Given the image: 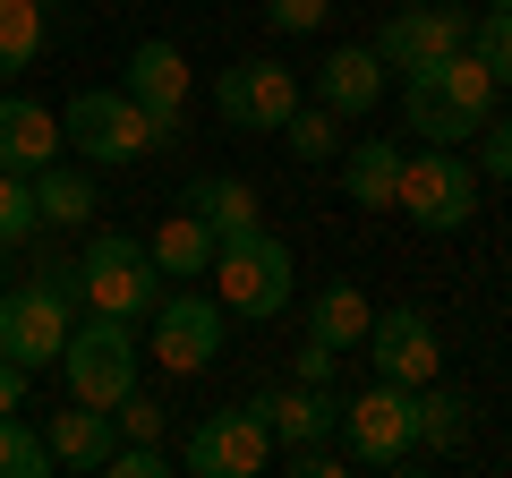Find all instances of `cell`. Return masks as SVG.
Wrapping results in <instances>:
<instances>
[{
	"label": "cell",
	"mask_w": 512,
	"mask_h": 478,
	"mask_svg": "<svg viewBox=\"0 0 512 478\" xmlns=\"http://www.w3.org/2000/svg\"><path fill=\"white\" fill-rule=\"evenodd\" d=\"M402 120L427 146H470L495 120V69L478 52H453V60H436V69L402 77Z\"/></svg>",
	"instance_id": "cell-1"
},
{
	"label": "cell",
	"mask_w": 512,
	"mask_h": 478,
	"mask_svg": "<svg viewBox=\"0 0 512 478\" xmlns=\"http://www.w3.org/2000/svg\"><path fill=\"white\" fill-rule=\"evenodd\" d=\"M60 376H69V402H94V410L137 393V325L103 316V308H77L69 342H60Z\"/></svg>",
	"instance_id": "cell-2"
},
{
	"label": "cell",
	"mask_w": 512,
	"mask_h": 478,
	"mask_svg": "<svg viewBox=\"0 0 512 478\" xmlns=\"http://www.w3.org/2000/svg\"><path fill=\"white\" fill-rule=\"evenodd\" d=\"M60 146H77L86 163H146L154 146H163V129H154V111L137 103V94H111V86H94V94H77L69 111H60Z\"/></svg>",
	"instance_id": "cell-3"
},
{
	"label": "cell",
	"mask_w": 512,
	"mask_h": 478,
	"mask_svg": "<svg viewBox=\"0 0 512 478\" xmlns=\"http://www.w3.org/2000/svg\"><path fill=\"white\" fill-rule=\"evenodd\" d=\"M214 274H222V308L248 316V325H265V316L291 308V248H282L265 222L222 239V248H214Z\"/></svg>",
	"instance_id": "cell-4"
},
{
	"label": "cell",
	"mask_w": 512,
	"mask_h": 478,
	"mask_svg": "<svg viewBox=\"0 0 512 478\" xmlns=\"http://www.w3.org/2000/svg\"><path fill=\"white\" fill-rule=\"evenodd\" d=\"M393 214H410L419 231H461L478 214V163L453 146L402 154V188H393Z\"/></svg>",
	"instance_id": "cell-5"
},
{
	"label": "cell",
	"mask_w": 512,
	"mask_h": 478,
	"mask_svg": "<svg viewBox=\"0 0 512 478\" xmlns=\"http://www.w3.org/2000/svg\"><path fill=\"white\" fill-rule=\"evenodd\" d=\"M77 325V291H60V282H9L0 291V350L18 359L26 376L35 368H60V342H69Z\"/></svg>",
	"instance_id": "cell-6"
},
{
	"label": "cell",
	"mask_w": 512,
	"mask_h": 478,
	"mask_svg": "<svg viewBox=\"0 0 512 478\" xmlns=\"http://www.w3.org/2000/svg\"><path fill=\"white\" fill-rule=\"evenodd\" d=\"M77 291H86V308L103 316H154V257H146V239H128V231H94L86 239V257H77Z\"/></svg>",
	"instance_id": "cell-7"
},
{
	"label": "cell",
	"mask_w": 512,
	"mask_h": 478,
	"mask_svg": "<svg viewBox=\"0 0 512 478\" xmlns=\"http://www.w3.org/2000/svg\"><path fill=\"white\" fill-rule=\"evenodd\" d=\"M453 52H470V9H461V0H410V9H393L384 35H376L384 77H419V69H436V60H453Z\"/></svg>",
	"instance_id": "cell-8"
},
{
	"label": "cell",
	"mask_w": 512,
	"mask_h": 478,
	"mask_svg": "<svg viewBox=\"0 0 512 478\" xmlns=\"http://www.w3.org/2000/svg\"><path fill=\"white\" fill-rule=\"evenodd\" d=\"M333 436H342V453H350V461H367V470H402V461L419 453V436H410V385L376 376L367 393H350Z\"/></svg>",
	"instance_id": "cell-9"
},
{
	"label": "cell",
	"mask_w": 512,
	"mask_h": 478,
	"mask_svg": "<svg viewBox=\"0 0 512 478\" xmlns=\"http://www.w3.org/2000/svg\"><path fill=\"white\" fill-rule=\"evenodd\" d=\"M274 461V419H265V393L239 410H214V419H197V436H188V470L197 478H256Z\"/></svg>",
	"instance_id": "cell-10"
},
{
	"label": "cell",
	"mask_w": 512,
	"mask_h": 478,
	"mask_svg": "<svg viewBox=\"0 0 512 478\" xmlns=\"http://www.w3.org/2000/svg\"><path fill=\"white\" fill-rule=\"evenodd\" d=\"M214 111L231 129H256V137H282V120L299 111V77L282 60H239V69L214 77Z\"/></svg>",
	"instance_id": "cell-11"
},
{
	"label": "cell",
	"mask_w": 512,
	"mask_h": 478,
	"mask_svg": "<svg viewBox=\"0 0 512 478\" xmlns=\"http://www.w3.org/2000/svg\"><path fill=\"white\" fill-rule=\"evenodd\" d=\"M214 350H222V299H205V291L154 299V359H163L171 376L214 368Z\"/></svg>",
	"instance_id": "cell-12"
},
{
	"label": "cell",
	"mask_w": 512,
	"mask_h": 478,
	"mask_svg": "<svg viewBox=\"0 0 512 478\" xmlns=\"http://www.w3.org/2000/svg\"><path fill=\"white\" fill-rule=\"evenodd\" d=\"M367 359H376V376H393V385H427V376L444 368V342L436 325H427V308H376V325H367Z\"/></svg>",
	"instance_id": "cell-13"
},
{
	"label": "cell",
	"mask_w": 512,
	"mask_h": 478,
	"mask_svg": "<svg viewBox=\"0 0 512 478\" xmlns=\"http://www.w3.org/2000/svg\"><path fill=\"white\" fill-rule=\"evenodd\" d=\"M128 94L154 111V129H180V111H188V52L180 43H163V35H146L137 52H128Z\"/></svg>",
	"instance_id": "cell-14"
},
{
	"label": "cell",
	"mask_w": 512,
	"mask_h": 478,
	"mask_svg": "<svg viewBox=\"0 0 512 478\" xmlns=\"http://www.w3.org/2000/svg\"><path fill=\"white\" fill-rule=\"evenodd\" d=\"M316 103H325L333 120H367V111L384 103V60H376V43H342V52L316 69Z\"/></svg>",
	"instance_id": "cell-15"
},
{
	"label": "cell",
	"mask_w": 512,
	"mask_h": 478,
	"mask_svg": "<svg viewBox=\"0 0 512 478\" xmlns=\"http://www.w3.org/2000/svg\"><path fill=\"white\" fill-rule=\"evenodd\" d=\"M43 163H60V111L0 94V171H43Z\"/></svg>",
	"instance_id": "cell-16"
},
{
	"label": "cell",
	"mask_w": 512,
	"mask_h": 478,
	"mask_svg": "<svg viewBox=\"0 0 512 478\" xmlns=\"http://www.w3.org/2000/svg\"><path fill=\"white\" fill-rule=\"evenodd\" d=\"M43 444H52V470H103V453L120 444V427H111V410L69 402L52 427H43Z\"/></svg>",
	"instance_id": "cell-17"
},
{
	"label": "cell",
	"mask_w": 512,
	"mask_h": 478,
	"mask_svg": "<svg viewBox=\"0 0 512 478\" xmlns=\"http://www.w3.org/2000/svg\"><path fill=\"white\" fill-rule=\"evenodd\" d=\"M214 248H222V239L205 231V214H163L146 257H154V274H171V282H205V274H214Z\"/></svg>",
	"instance_id": "cell-18"
},
{
	"label": "cell",
	"mask_w": 512,
	"mask_h": 478,
	"mask_svg": "<svg viewBox=\"0 0 512 478\" xmlns=\"http://www.w3.org/2000/svg\"><path fill=\"white\" fill-rule=\"evenodd\" d=\"M470 393H453V385H410V436H419V453H453V444H470Z\"/></svg>",
	"instance_id": "cell-19"
},
{
	"label": "cell",
	"mask_w": 512,
	"mask_h": 478,
	"mask_svg": "<svg viewBox=\"0 0 512 478\" xmlns=\"http://www.w3.org/2000/svg\"><path fill=\"white\" fill-rule=\"evenodd\" d=\"M367 325H376V308H367L359 282H325V291L308 299V342H325L333 359H342V350H359Z\"/></svg>",
	"instance_id": "cell-20"
},
{
	"label": "cell",
	"mask_w": 512,
	"mask_h": 478,
	"mask_svg": "<svg viewBox=\"0 0 512 478\" xmlns=\"http://www.w3.org/2000/svg\"><path fill=\"white\" fill-rule=\"evenodd\" d=\"M342 188L359 214H384L393 205V188H402V146H384V137H359V146L342 154Z\"/></svg>",
	"instance_id": "cell-21"
},
{
	"label": "cell",
	"mask_w": 512,
	"mask_h": 478,
	"mask_svg": "<svg viewBox=\"0 0 512 478\" xmlns=\"http://www.w3.org/2000/svg\"><path fill=\"white\" fill-rule=\"evenodd\" d=\"M265 419H274L282 444H325L342 427V402L325 385H291V393H265Z\"/></svg>",
	"instance_id": "cell-22"
},
{
	"label": "cell",
	"mask_w": 512,
	"mask_h": 478,
	"mask_svg": "<svg viewBox=\"0 0 512 478\" xmlns=\"http://www.w3.org/2000/svg\"><path fill=\"white\" fill-rule=\"evenodd\" d=\"M188 214H205V231L231 239V231H256V188L231 180V171H205V180H188Z\"/></svg>",
	"instance_id": "cell-23"
},
{
	"label": "cell",
	"mask_w": 512,
	"mask_h": 478,
	"mask_svg": "<svg viewBox=\"0 0 512 478\" xmlns=\"http://www.w3.org/2000/svg\"><path fill=\"white\" fill-rule=\"evenodd\" d=\"M35 180V222H60V231H77V222L94 214V180L77 163H43V171H26Z\"/></svg>",
	"instance_id": "cell-24"
},
{
	"label": "cell",
	"mask_w": 512,
	"mask_h": 478,
	"mask_svg": "<svg viewBox=\"0 0 512 478\" xmlns=\"http://www.w3.org/2000/svg\"><path fill=\"white\" fill-rule=\"evenodd\" d=\"M43 52V0H0V77L35 69Z\"/></svg>",
	"instance_id": "cell-25"
},
{
	"label": "cell",
	"mask_w": 512,
	"mask_h": 478,
	"mask_svg": "<svg viewBox=\"0 0 512 478\" xmlns=\"http://www.w3.org/2000/svg\"><path fill=\"white\" fill-rule=\"evenodd\" d=\"M0 478H52V444L18 410H0Z\"/></svg>",
	"instance_id": "cell-26"
},
{
	"label": "cell",
	"mask_w": 512,
	"mask_h": 478,
	"mask_svg": "<svg viewBox=\"0 0 512 478\" xmlns=\"http://www.w3.org/2000/svg\"><path fill=\"white\" fill-rule=\"evenodd\" d=\"M282 137H291L299 163H333V154H342V120H333L325 103H299L291 120H282Z\"/></svg>",
	"instance_id": "cell-27"
},
{
	"label": "cell",
	"mask_w": 512,
	"mask_h": 478,
	"mask_svg": "<svg viewBox=\"0 0 512 478\" xmlns=\"http://www.w3.org/2000/svg\"><path fill=\"white\" fill-rule=\"evenodd\" d=\"M470 52L495 69V86H512V9H487V18H470Z\"/></svg>",
	"instance_id": "cell-28"
},
{
	"label": "cell",
	"mask_w": 512,
	"mask_h": 478,
	"mask_svg": "<svg viewBox=\"0 0 512 478\" xmlns=\"http://www.w3.org/2000/svg\"><path fill=\"white\" fill-rule=\"evenodd\" d=\"M35 231V180L26 171H0V248H18Z\"/></svg>",
	"instance_id": "cell-29"
},
{
	"label": "cell",
	"mask_w": 512,
	"mask_h": 478,
	"mask_svg": "<svg viewBox=\"0 0 512 478\" xmlns=\"http://www.w3.org/2000/svg\"><path fill=\"white\" fill-rule=\"evenodd\" d=\"M333 18V0H265V26L274 35H316Z\"/></svg>",
	"instance_id": "cell-30"
},
{
	"label": "cell",
	"mask_w": 512,
	"mask_h": 478,
	"mask_svg": "<svg viewBox=\"0 0 512 478\" xmlns=\"http://www.w3.org/2000/svg\"><path fill=\"white\" fill-rule=\"evenodd\" d=\"M163 419L171 410L154 402V393H120V402H111V427H120V436H163Z\"/></svg>",
	"instance_id": "cell-31"
},
{
	"label": "cell",
	"mask_w": 512,
	"mask_h": 478,
	"mask_svg": "<svg viewBox=\"0 0 512 478\" xmlns=\"http://www.w3.org/2000/svg\"><path fill=\"white\" fill-rule=\"evenodd\" d=\"M470 146H478V180H512V120H487Z\"/></svg>",
	"instance_id": "cell-32"
},
{
	"label": "cell",
	"mask_w": 512,
	"mask_h": 478,
	"mask_svg": "<svg viewBox=\"0 0 512 478\" xmlns=\"http://www.w3.org/2000/svg\"><path fill=\"white\" fill-rule=\"evenodd\" d=\"M291 470L299 478H342V470H359V461L333 453V444H291Z\"/></svg>",
	"instance_id": "cell-33"
},
{
	"label": "cell",
	"mask_w": 512,
	"mask_h": 478,
	"mask_svg": "<svg viewBox=\"0 0 512 478\" xmlns=\"http://www.w3.org/2000/svg\"><path fill=\"white\" fill-rule=\"evenodd\" d=\"M299 385H333V350L325 342H299Z\"/></svg>",
	"instance_id": "cell-34"
},
{
	"label": "cell",
	"mask_w": 512,
	"mask_h": 478,
	"mask_svg": "<svg viewBox=\"0 0 512 478\" xmlns=\"http://www.w3.org/2000/svg\"><path fill=\"white\" fill-rule=\"evenodd\" d=\"M0 410H26V368L0 350Z\"/></svg>",
	"instance_id": "cell-35"
},
{
	"label": "cell",
	"mask_w": 512,
	"mask_h": 478,
	"mask_svg": "<svg viewBox=\"0 0 512 478\" xmlns=\"http://www.w3.org/2000/svg\"><path fill=\"white\" fill-rule=\"evenodd\" d=\"M487 9H512V0H487Z\"/></svg>",
	"instance_id": "cell-36"
}]
</instances>
